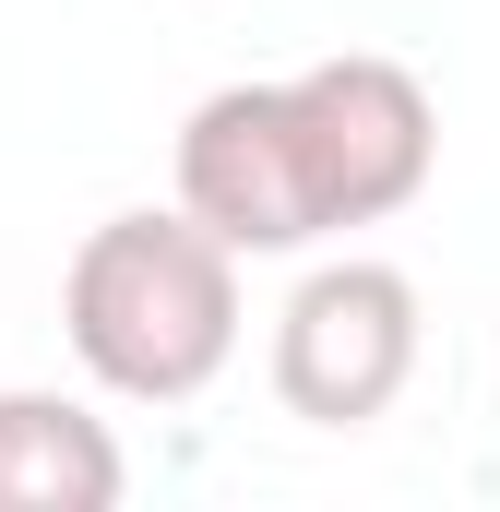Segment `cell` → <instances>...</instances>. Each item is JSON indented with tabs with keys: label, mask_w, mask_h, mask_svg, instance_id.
Here are the masks:
<instances>
[{
	"label": "cell",
	"mask_w": 500,
	"mask_h": 512,
	"mask_svg": "<svg viewBox=\"0 0 500 512\" xmlns=\"http://www.w3.org/2000/svg\"><path fill=\"white\" fill-rule=\"evenodd\" d=\"M60 334L84 382L120 405H191L239 358V251L167 203V215H108L60 274Z\"/></svg>",
	"instance_id": "6da1fadb"
},
{
	"label": "cell",
	"mask_w": 500,
	"mask_h": 512,
	"mask_svg": "<svg viewBox=\"0 0 500 512\" xmlns=\"http://www.w3.org/2000/svg\"><path fill=\"white\" fill-rule=\"evenodd\" d=\"M417 382V274L405 262H310L274 310V393L310 429H370Z\"/></svg>",
	"instance_id": "7a4b0ae2"
},
{
	"label": "cell",
	"mask_w": 500,
	"mask_h": 512,
	"mask_svg": "<svg viewBox=\"0 0 500 512\" xmlns=\"http://www.w3.org/2000/svg\"><path fill=\"white\" fill-rule=\"evenodd\" d=\"M286 96H298L310 191H322V227H334V239L405 215V203L429 191V167H441V108H429V84H417L405 60L346 48V60L286 72Z\"/></svg>",
	"instance_id": "3957f363"
},
{
	"label": "cell",
	"mask_w": 500,
	"mask_h": 512,
	"mask_svg": "<svg viewBox=\"0 0 500 512\" xmlns=\"http://www.w3.org/2000/svg\"><path fill=\"white\" fill-rule=\"evenodd\" d=\"M179 203H191L239 262L334 239V227H322V191H310L298 96H286V84H215V96L179 120Z\"/></svg>",
	"instance_id": "277c9868"
},
{
	"label": "cell",
	"mask_w": 500,
	"mask_h": 512,
	"mask_svg": "<svg viewBox=\"0 0 500 512\" xmlns=\"http://www.w3.org/2000/svg\"><path fill=\"white\" fill-rule=\"evenodd\" d=\"M131 465L84 393H0V512H120Z\"/></svg>",
	"instance_id": "5b68a950"
}]
</instances>
